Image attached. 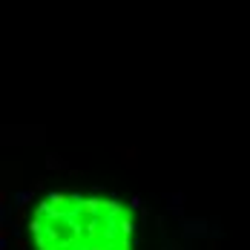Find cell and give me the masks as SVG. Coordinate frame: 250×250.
Here are the masks:
<instances>
[{
    "instance_id": "cell-1",
    "label": "cell",
    "mask_w": 250,
    "mask_h": 250,
    "mask_svg": "<svg viewBox=\"0 0 250 250\" xmlns=\"http://www.w3.org/2000/svg\"><path fill=\"white\" fill-rule=\"evenodd\" d=\"M35 250H135L124 201L92 193H49L29 219Z\"/></svg>"
}]
</instances>
